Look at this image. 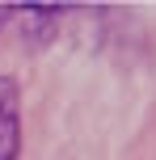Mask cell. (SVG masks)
<instances>
[{
	"label": "cell",
	"instance_id": "cell-1",
	"mask_svg": "<svg viewBox=\"0 0 156 160\" xmlns=\"http://www.w3.org/2000/svg\"><path fill=\"white\" fill-rule=\"evenodd\" d=\"M21 152V93L13 76H0V160H17Z\"/></svg>",
	"mask_w": 156,
	"mask_h": 160
}]
</instances>
